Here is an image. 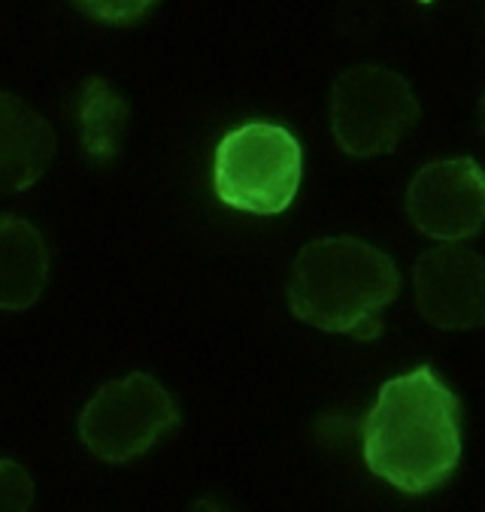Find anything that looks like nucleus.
I'll return each instance as SVG.
<instances>
[{
	"instance_id": "1",
	"label": "nucleus",
	"mask_w": 485,
	"mask_h": 512,
	"mask_svg": "<svg viewBox=\"0 0 485 512\" xmlns=\"http://www.w3.org/2000/svg\"><path fill=\"white\" fill-rule=\"evenodd\" d=\"M370 473L407 494L443 485L461 458V406L428 367L388 379L361 425Z\"/></svg>"
},
{
	"instance_id": "2",
	"label": "nucleus",
	"mask_w": 485,
	"mask_h": 512,
	"mask_svg": "<svg viewBox=\"0 0 485 512\" xmlns=\"http://www.w3.org/2000/svg\"><path fill=\"white\" fill-rule=\"evenodd\" d=\"M401 294L392 255L358 237H322L307 243L288 276V306L301 322L373 340L382 334V310Z\"/></svg>"
},
{
	"instance_id": "3",
	"label": "nucleus",
	"mask_w": 485,
	"mask_h": 512,
	"mask_svg": "<svg viewBox=\"0 0 485 512\" xmlns=\"http://www.w3.org/2000/svg\"><path fill=\"white\" fill-rule=\"evenodd\" d=\"M304 152L298 137L273 122H246L228 131L213 158V188L231 210L279 216L298 197Z\"/></svg>"
},
{
	"instance_id": "4",
	"label": "nucleus",
	"mask_w": 485,
	"mask_h": 512,
	"mask_svg": "<svg viewBox=\"0 0 485 512\" xmlns=\"http://www.w3.org/2000/svg\"><path fill=\"white\" fill-rule=\"evenodd\" d=\"M422 116L413 85L382 64H358L331 88V131L352 158L395 152Z\"/></svg>"
},
{
	"instance_id": "5",
	"label": "nucleus",
	"mask_w": 485,
	"mask_h": 512,
	"mask_svg": "<svg viewBox=\"0 0 485 512\" xmlns=\"http://www.w3.org/2000/svg\"><path fill=\"white\" fill-rule=\"evenodd\" d=\"M173 425H179V409L170 391L149 373H128L85 403L79 440L101 461L122 464L152 449Z\"/></svg>"
},
{
	"instance_id": "6",
	"label": "nucleus",
	"mask_w": 485,
	"mask_h": 512,
	"mask_svg": "<svg viewBox=\"0 0 485 512\" xmlns=\"http://www.w3.org/2000/svg\"><path fill=\"white\" fill-rule=\"evenodd\" d=\"M407 216L425 237L461 246L485 225V170L473 158L425 164L410 179Z\"/></svg>"
},
{
	"instance_id": "7",
	"label": "nucleus",
	"mask_w": 485,
	"mask_h": 512,
	"mask_svg": "<svg viewBox=\"0 0 485 512\" xmlns=\"http://www.w3.org/2000/svg\"><path fill=\"white\" fill-rule=\"evenodd\" d=\"M416 306L440 331H476L485 325V258L467 246L428 249L413 267Z\"/></svg>"
},
{
	"instance_id": "8",
	"label": "nucleus",
	"mask_w": 485,
	"mask_h": 512,
	"mask_svg": "<svg viewBox=\"0 0 485 512\" xmlns=\"http://www.w3.org/2000/svg\"><path fill=\"white\" fill-rule=\"evenodd\" d=\"M55 131L22 97L0 91V194L31 188L52 164Z\"/></svg>"
},
{
	"instance_id": "9",
	"label": "nucleus",
	"mask_w": 485,
	"mask_h": 512,
	"mask_svg": "<svg viewBox=\"0 0 485 512\" xmlns=\"http://www.w3.org/2000/svg\"><path fill=\"white\" fill-rule=\"evenodd\" d=\"M46 279L49 249L43 234L19 216H0V310L22 313L34 306Z\"/></svg>"
},
{
	"instance_id": "10",
	"label": "nucleus",
	"mask_w": 485,
	"mask_h": 512,
	"mask_svg": "<svg viewBox=\"0 0 485 512\" xmlns=\"http://www.w3.org/2000/svg\"><path fill=\"white\" fill-rule=\"evenodd\" d=\"M128 128L125 97L104 79H88L79 97V140L88 158L97 164H110Z\"/></svg>"
},
{
	"instance_id": "11",
	"label": "nucleus",
	"mask_w": 485,
	"mask_h": 512,
	"mask_svg": "<svg viewBox=\"0 0 485 512\" xmlns=\"http://www.w3.org/2000/svg\"><path fill=\"white\" fill-rule=\"evenodd\" d=\"M34 482L16 461H0V512H31Z\"/></svg>"
},
{
	"instance_id": "12",
	"label": "nucleus",
	"mask_w": 485,
	"mask_h": 512,
	"mask_svg": "<svg viewBox=\"0 0 485 512\" xmlns=\"http://www.w3.org/2000/svg\"><path fill=\"white\" fill-rule=\"evenodd\" d=\"M79 10L104 25H137L152 10V4H79Z\"/></svg>"
},
{
	"instance_id": "13",
	"label": "nucleus",
	"mask_w": 485,
	"mask_h": 512,
	"mask_svg": "<svg viewBox=\"0 0 485 512\" xmlns=\"http://www.w3.org/2000/svg\"><path fill=\"white\" fill-rule=\"evenodd\" d=\"M191 512H231L222 500H216V497H204V500H198L191 506Z\"/></svg>"
},
{
	"instance_id": "14",
	"label": "nucleus",
	"mask_w": 485,
	"mask_h": 512,
	"mask_svg": "<svg viewBox=\"0 0 485 512\" xmlns=\"http://www.w3.org/2000/svg\"><path fill=\"white\" fill-rule=\"evenodd\" d=\"M476 122H479V131L485 134V94L479 97V107H476Z\"/></svg>"
}]
</instances>
